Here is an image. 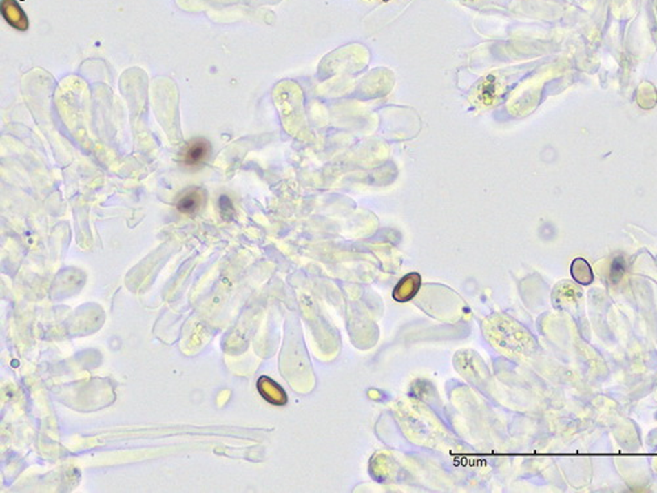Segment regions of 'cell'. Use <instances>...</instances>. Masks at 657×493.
Listing matches in <instances>:
<instances>
[{"label": "cell", "instance_id": "1", "mask_svg": "<svg viewBox=\"0 0 657 493\" xmlns=\"http://www.w3.org/2000/svg\"><path fill=\"white\" fill-rule=\"evenodd\" d=\"M211 154H212L211 143L205 138L199 137L187 144L182 154V160L187 167H199L211 158Z\"/></svg>", "mask_w": 657, "mask_h": 493}, {"label": "cell", "instance_id": "2", "mask_svg": "<svg viewBox=\"0 0 657 493\" xmlns=\"http://www.w3.org/2000/svg\"><path fill=\"white\" fill-rule=\"evenodd\" d=\"M205 191L202 189H187L182 193L176 202V208L179 212L185 215H194L200 211L201 207L205 203Z\"/></svg>", "mask_w": 657, "mask_h": 493}, {"label": "cell", "instance_id": "3", "mask_svg": "<svg viewBox=\"0 0 657 493\" xmlns=\"http://www.w3.org/2000/svg\"><path fill=\"white\" fill-rule=\"evenodd\" d=\"M1 15L16 30H28V19L16 0L1 1Z\"/></svg>", "mask_w": 657, "mask_h": 493}, {"label": "cell", "instance_id": "4", "mask_svg": "<svg viewBox=\"0 0 657 493\" xmlns=\"http://www.w3.org/2000/svg\"><path fill=\"white\" fill-rule=\"evenodd\" d=\"M421 287V276L417 273H412V274H408L406 276H404L399 282V284L396 286V289L393 290V299L400 302V303H404V302H409L410 299L415 297V293L418 292Z\"/></svg>", "mask_w": 657, "mask_h": 493}, {"label": "cell", "instance_id": "5", "mask_svg": "<svg viewBox=\"0 0 657 493\" xmlns=\"http://www.w3.org/2000/svg\"><path fill=\"white\" fill-rule=\"evenodd\" d=\"M258 391L264 397V400L271 404L284 406L286 403V392L270 377H262L259 379Z\"/></svg>", "mask_w": 657, "mask_h": 493}, {"label": "cell", "instance_id": "6", "mask_svg": "<svg viewBox=\"0 0 657 493\" xmlns=\"http://www.w3.org/2000/svg\"><path fill=\"white\" fill-rule=\"evenodd\" d=\"M571 274L573 279L583 286H589L594 280V274L592 267L584 258H576L571 266Z\"/></svg>", "mask_w": 657, "mask_h": 493}, {"label": "cell", "instance_id": "7", "mask_svg": "<svg viewBox=\"0 0 657 493\" xmlns=\"http://www.w3.org/2000/svg\"><path fill=\"white\" fill-rule=\"evenodd\" d=\"M494 95H496V81H494L493 76H488L481 85L480 96H481L483 102L489 104V103L493 102Z\"/></svg>", "mask_w": 657, "mask_h": 493}, {"label": "cell", "instance_id": "8", "mask_svg": "<svg viewBox=\"0 0 657 493\" xmlns=\"http://www.w3.org/2000/svg\"><path fill=\"white\" fill-rule=\"evenodd\" d=\"M626 273V261L623 257H616L612 263L610 279L613 283H618Z\"/></svg>", "mask_w": 657, "mask_h": 493}]
</instances>
